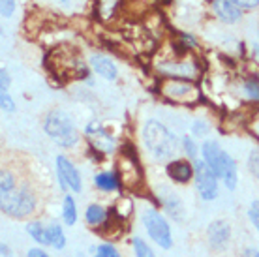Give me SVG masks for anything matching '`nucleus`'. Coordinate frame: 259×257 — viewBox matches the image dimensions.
Returning <instances> with one entry per match:
<instances>
[{
	"label": "nucleus",
	"mask_w": 259,
	"mask_h": 257,
	"mask_svg": "<svg viewBox=\"0 0 259 257\" xmlns=\"http://www.w3.org/2000/svg\"><path fill=\"white\" fill-rule=\"evenodd\" d=\"M167 175L171 179L179 182V184H184V182H188L192 179V175H195L194 171V165L186 160H177V161H171L167 165Z\"/></svg>",
	"instance_id": "10"
},
{
	"label": "nucleus",
	"mask_w": 259,
	"mask_h": 257,
	"mask_svg": "<svg viewBox=\"0 0 259 257\" xmlns=\"http://www.w3.org/2000/svg\"><path fill=\"white\" fill-rule=\"evenodd\" d=\"M162 92L177 102H194L197 98V89L184 81H165L162 84Z\"/></svg>",
	"instance_id": "7"
},
{
	"label": "nucleus",
	"mask_w": 259,
	"mask_h": 257,
	"mask_svg": "<svg viewBox=\"0 0 259 257\" xmlns=\"http://www.w3.org/2000/svg\"><path fill=\"white\" fill-rule=\"evenodd\" d=\"M143 224H145V229L150 235V238L160 248H163V250L171 248V231H169L167 222L162 218V214L149 208L147 212L143 214Z\"/></svg>",
	"instance_id": "5"
},
{
	"label": "nucleus",
	"mask_w": 259,
	"mask_h": 257,
	"mask_svg": "<svg viewBox=\"0 0 259 257\" xmlns=\"http://www.w3.org/2000/svg\"><path fill=\"white\" fill-rule=\"evenodd\" d=\"M244 92H246L248 98L259 100V83L257 81H246L244 83Z\"/></svg>",
	"instance_id": "23"
},
{
	"label": "nucleus",
	"mask_w": 259,
	"mask_h": 257,
	"mask_svg": "<svg viewBox=\"0 0 259 257\" xmlns=\"http://www.w3.org/2000/svg\"><path fill=\"white\" fill-rule=\"evenodd\" d=\"M201 152H203V158L212 167L214 173L226 180V186L229 190H233L237 186V165H235L233 158L227 152H224L214 141L205 143Z\"/></svg>",
	"instance_id": "2"
},
{
	"label": "nucleus",
	"mask_w": 259,
	"mask_h": 257,
	"mask_svg": "<svg viewBox=\"0 0 259 257\" xmlns=\"http://www.w3.org/2000/svg\"><path fill=\"white\" fill-rule=\"evenodd\" d=\"M94 182H96V186L100 188V190H104V192H113V190L118 188V179L115 173L98 175L96 179H94Z\"/></svg>",
	"instance_id": "16"
},
{
	"label": "nucleus",
	"mask_w": 259,
	"mask_h": 257,
	"mask_svg": "<svg viewBox=\"0 0 259 257\" xmlns=\"http://www.w3.org/2000/svg\"><path fill=\"white\" fill-rule=\"evenodd\" d=\"M62 218H64L66 225H73L77 222V208H75V201L71 195L64 197V210H62Z\"/></svg>",
	"instance_id": "17"
},
{
	"label": "nucleus",
	"mask_w": 259,
	"mask_h": 257,
	"mask_svg": "<svg viewBox=\"0 0 259 257\" xmlns=\"http://www.w3.org/2000/svg\"><path fill=\"white\" fill-rule=\"evenodd\" d=\"M46 231H47V244L53 246V248H57V250H62L66 244L62 227H60L59 224H51L46 227Z\"/></svg>",
	"instance_id": "14"
},
{
	"label": "nucleus",
	"mask_w": 259,
	"mask_h": 257,
	"mask_svg": "<svg viewBox=\"0 0 259 257\" xmlns=\"http://www.w3.org/2000/svg\"><path fill=\"white\" fill-rule=\"evenodd\" d=\"M28 257H49L44 250H38V248H32L28 251Z\"/></svg>",
	"instance_id": "31"
},
{
	"label": "nucleus",
	"mask_w": 259,
	"mask_h": 257,
	"mask_svg": "<svg viewBox=\"0 0 259 257\" xmlns=\"http://www.w3.org/2000/svg\"><path fill=\"white\" fill-rule=\"evenodd\" d=\"M229 237H231V229L227 222H214L208 227V242L212 246L214 250H226L227 244H229Z\"/></svg>",
	"instance_id": "9"
},
{
	"label": "nucleus",
	"mask_w": 259,
	"mask_h": 257,
	"mask_svg": "<svg viewBox=\"0 0 259 257\" xmlns=\"http://www.w3.org/2000/svg\"><path fill=\"white\" fill-rule=\"evenodd\" d=\"M57 171H59V179L62 188H71L73 192H81V177H79L75 165H71V161L66 156L57 158Z\"/></svg>",
	"instance_id": "8"
},
{
	"label": "nucleus",
	"mask_w": 259,
	"mask_h": 257,
	"mask_svg": "<svg viewBox=\"0 0 259 257\" xmlns=\"http://www.w3.org/2000/svg\"><path fill=\"white\" fill-rule=\"evenodd\" d=\"M2 253H4V257H10V250H8L6 244H2Z\"/></svg>",
	"instance_id": "34"
},
{
	"label": "nucleus",
	"mask_w": 259,
	"mask_h": 257,
	"mask_svg": "<svg viewBox=\"0 0 259 257\" xmlns=\"http://www.w3.org/2000/svg\"><path fill=\"white\" fill-rule=\"evenodd\" d=\"M15 10V2L13 0H2V15L4 17H10Z\"/></svg>",
	"instance_id": "27"
},
{
	"label": "nucleus",
	"mask_w": 259,
	"mask_h": 257,
	"mask_svg": "<svg viewBox=\"0 0 259 257\" xmlns=\"http://www.w3.org/2000/svg\"><path fill=\"white\" fill-rule=\"evenodd\" d=\"M0 103H2V109H4V111H13V109H15V105H13L12 98L8 96V92H2V96H0Z\"/></svg>",
	"instance_id": "26"
},
{
	"label": "nucleus",
	"mask_w": 259,
	"mask_h": 257,
	"mask_svg": "<svg viewBox=\"0 0 259 257\" xmlns=\"http://www.w3.org/2000/svg\"><path fill=\"white\" fill-rule=\"evenodd\" d=\"M36 199L30 192L21 190V192H10L2 195V210L13 218H25L34 210Z\"/></svg>",
	"instance_id": "4"
},
{
	"label": "nucleus",
	"mask_w": 259,
	"mask_h": 257,
	"mask_svg": "<svg viewBox=\"0 0 259 257\" xmlns=\"http://www.w3.org/2000/svg\"><path fill=\"white\" fill-rule=\"evenodd\" d=\"M250 220H252V224L255 225V229L259 231V201H255V203H252V206H250Z\"/></svg>",
	"instance_id": "25"
},
{
	"label": "nucleus",
	"mask_w": 259,
	"mask_h": 257,
	"mask_svg": "<svg viewBox=\"0 0 259 257\" xmlns=\"http://www.w3.org/2000/svg\"><path fill=\"white\" fill-rule=\"evenodd\" d=\"M162 201L163 205H165V208H167V212L173 216L175 220H182V203L179 201V197H177L175 193H165V195H162Z\"/></svg>",
	"instance_id": "15"
},
{
	"label": "nucleus",
	"mask_w": 259,
	"mask_h": 257,
	"mask_svg": "<svg viewBox=\"0 0 259 257\" xmlns=\"http://www.w3.org/2000/svg\"><path fill=\"white\" fill-rule=\"evenodd\" d=\"M92 68L96 70L98 75H102L105 79H115L117 77V66L111 62L109 58L104 57V55H94L91 58Z\"/></svg>",
	"instance_id": "13"
},
{
	"label": "nucleus",
	"mask_w": 259,
	"mask_h": 257,
	"mask_svg": "<svg viewBox=\"0 0 259 257\" xmlns=\"http://www.w3.org/2000/svg\"><path fill=\"white\" fill-rule=\"evenodd\" d=\"M13 186H15V180L13 177L8 171H2V184H0V192L2 195H6V193L13 192Z\"/></svg>",
	"instance_id": "21"
},
{
	"label": "nucleus",
	"mask_w": 259,
	"mask_h": 257,
	"mask_svg": "<svg viewBox=\"0 0 259 257\" xmlns=\"http://www.w3.org/2000/svg\"><path fill=\"white\" fill-rule=\"evenodd\" d=\"M94 257H120L118 255V251L113 248L111 244H104V246H100L96 251V255Z\"/></svg>",
	"instance_id": "24"
},
{
	"label": "nucleus",
	"mask_w": 259,
	"mask_h": 257,
	"mask_svg": "<svg viewBox=\"0 0 259 257\" xmlns=\"http://www.w3.org/2000/svg\"><path fill=\"white\" fill-rule=\"evenodd\" d=\"M143 139L156 160H169L179 152V139L158 120H149L145 124Z\"/></svg>",
	"instance_id": "1"
},
{
	"label": "nucleus",
	"mask_w": 259,
	"mask_h": 257,
	"mask_svg": "<svg viewBox=\"0 0 259 257\" xmlns=\"http://www.w3.org/2000/svg\"><path fill=\"white\" fill-rule=\"evenodd\" d=\"M194 130H195V134H205V132H207V126H205V124H195L194 126Z\"/></svg>",
	"instance_id": "33"
},
{
	"label": "nucleus",
	"mask_w": 259,
	"mask_h": 257,
	"mask_svg": "<svg viewBox=\"0 0 259 257\" xmlns=\"http://www.w3.org/2000/svg\"><path fill=\"white\" fill-rule=\"evenodd\" d=\"M233 4H237L239 8H246V10H250V8H255L259 4V0H231Z\"/></svg>",
	"instance_id": "28"
},
{
	"label": "nucleus",
	"mask_w": 259,
	"mask_h": 257,
	"mask_svg": "<svg viewBox=\"0 0 259 257\" xmlns=\"http://www.w3.org/2000/svg\"><path fill=\"white\" fill-rule=\"evenodd\" d=\"M194 171H195V186H197V192L201 193V197L205 201L214 199L218 195V182H216L218 175L214 173L212 167L205 160L195 161Z\"/></svg>",
	"instance_id": "6"
},
{
	"label": "nucleus",
	"mask_w": 259,
	"mask_h": 257,
	"mask_svg": "<svg viewBox=\"0 0 259 257\" xmlns=\"http://www.w3.org/2000/svg\"><path fill=\"white\" fill-rule=\"evenodd\" d=\"M26 231H28V235H30L36 242H39V244H47V231H46V227L39 224V222H32V224H28Z\"/></svg>",
	"instance_id": "18"
},
{
	"label": "nucleus",
	"mask_w": 259,
	"mask_h": 257,
	"mask_svg": "<svg viewBox=\"0 0 259 257\" xmlns=\"http://www.w3.org/2000/svg\"><path fill=\"white\" fill-rule=\"evenodd\" d=\"M44 128H46V134L60 147H73L79 139L77 130H75V126L71 122V118L66 113H62V111L49 113Z\"/></svg>",
	"instance_id": "3"
},
{
	"label": "nucleus",
	"mask_w": 259,
	"mask_h": 257,
	"mask_svg": "<svg viewBox=\"0 0 259 257\" xmlns=\"http://www.w3.org/2000/svg\"><path fill=\"white\" fill-rule=\"evenodd\" d=\"M214 12L218 15V19L226 21V23H237L240 19V10L237 4L231 0H214Z\"/></svg>",
	"instance_id": "12"
},
{
	"label": "nucleus",
	"mask_w": 259,
	"mask_h": 257,
	"mask_svg": "<svg viewBox=\"0 0 259 257\" xmlns=\"http://www.w3.org/2000/svg\"><path fill=\"white\" fill-rule=\"evenodd\" d=\"M242 257H259V250H253V248H248L246 251H244V255Z\"/></svg>",
	"instance_id": "32"
},
{
	"label": "nucleus",
	"mask_w": 259,
	"mask_h": 257,
	"mask_svg": "<svg viewBox=\"0 0 259 257\" xmlns=\"http://www.w3.org/2000/svg\"><path fill=\"white\" fill-rule=\"evenodd\" d=\"M134 250L137 257H154V251L150 250L149 244L141 238H134Z\"/></svg>",
	"instance_id": "20"
},
{
	"label": "nucleus",
	"mask_w": 259,
	"mask_h": 257,
	"mask_svg": "<svg viewBox=\"0 0 259 257\" xmlns=\"http://www.w3.org/2000/svg\"><path fill=\"white\" fill-rule=\"evenodd\" d=\"M184 147H186V152H188L190 158H194V156H195V147H194V143H192V139H190V137H186V139H184Z\"/></svg>",
	"instance_id": "29"
},
{
	"label": "nucleus",
	"mask_w": 259,
	"mask_h": 257,
	"mask_svg": "<svg viewBox=\"0 0 259 257\" xmlns=\"http://www.w3.org/2000/svg\"><path fill=\"white\" fill-rule=\"evenodd\" d=\"M87 134L91 135V139H94V145H96L98 150H102V152H111L113 150V137L105 134L100 122L89 124Z\"/></svg>",
	"instance_id": "11"
},
{
	"label": "nucleus",
	"mask_w": 259,
	"mask_h": 257,
	"mask_svg": "<svg viewBox=\"0 0 259 257\" xmlns=\"http://www.w3.org/2000/svg\"><path fill=\"white\" fill-rule=\"evenodd\" d=\"M248 167L252 171V175L255 179H259V148L252 150V154H250V160H248Z\"/></svg>",
	"instance_id": "22"
},
{
	"label": "nucleus",
	"mask_w": 259,
	"mask_h": 257,
	"mask_svg": "<svg viewBox=\"0 0 259 257\" xmlns=\"http://www.w3.org/2000/svg\"><path fill=\"white\" fill-rule=\"evenodd\" d=\"M8 87H10V77H8L6 70H2V83H0V90H2V92H8Z\"/></svg>",
	"instance_id": "30"
},
{
	"label": "nucleus",
	"mask_w": 259,
	"mask_h": 257,
	"mask_svg": "<svg viewBox=\"0 0 259 257\" xmlns=\"http://www.w3.org/2000/svg\"><path fill=\"white\" fill-rule=\"evenodd\" d=\"M105 210L102 208L100 205H91L89 206V210H87V222L91 225H100L105 222Z\"/></svg>",
	"instance_id": "19"
}]
</instances>
